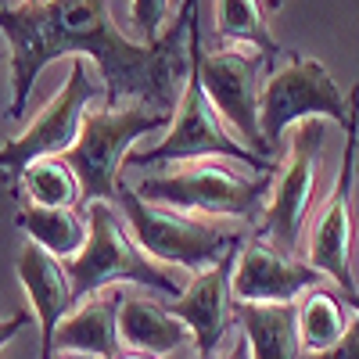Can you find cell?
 <instances>
[{"mask_svg": "<svg viewBox=\"0 0 359 359\" xmlns=\"http://www.w3.org/2000/svg\"><path fill=\"white\" fill-rule=\"evenodd\" d=\"M355 108H359V86L348 104L341 86L316 57L287 54V62L262 83V97H259L262 140L269 144V151H277L284 130L306 123V118H331V123L348 130L352 118L359 115Z\"/></svg>", "mask_w": 359, "mask_h": 359, "instance_id": "8992f818", "label": "cell"}, {"mask_svg": "<svg viewBox=\"0 0 359 359\" xmlns=\"http://www.w3.org/2000/svg\"><path fill=\"white\" fill-rule=\"evenodd\" d=\"M18 226L29 233V241L50 252L54 259L69 262L86 245V212L79 208H36L25 205L18 212Z\"/></svg>", "mask_w": 359, "mask_h": 359, "instance_id": "ac0fdd59", "label": "cell"}, {"mask_svg": "<svg viewBox=\"0 0 359 359\" xmlns=\"http://www.w3.org/2000/svg\"><path fill=\"white\" fill-rule=\"evenodd\" d=\"M233 320L248 341L252 359H302L298 302H280V306L233 302Z\"/></svg>", "mask_w": 359, "mask_h": 359, "instance_id": "e0dca14e", "label": "cell"}, {"mask_svg": "<svg viewBox=\"0 0 359 359\" xmlns=\"http://www.w3.org/2000/svg\"><path fill=\"white\" fill-rule=\"evenodd\" d=\"M172 123V115L155 111L147 104H133V108H86L83 123H79V137L69 151L62 155V162L76 172L79 191H83V205L94 201H111L115 187H118V169L130 158L133 144L151 133L158 126Z\"/></svg>", "mask_w": 359, "mask_h": 359, "instance_id": "277c9868", "label": "cell"}, {"mask_svg": "<svg viewBox=\"0 0 359 359\" xmlns=\"http://www.w3.org/2000/svg\"><path fill=\"white\" fill-rule=\"evenodd\" d=\"M302 359H359V316L352 313L348 331L341 334L338 345H331L327 352H316V355H302Z\"/></svg>", "mask_w": 359, "mask_h": 359, "instance_id": "603a6c76", "label": "cell"}, {"mask_svg": "<svg viewBox=\"0 0 359 359\" xmlns=\"http://www.w3.org/2000/svg\"><path fill=\"white\" fill-rule=\"evenodd\" d=\"M22 191L29 194V205L36 208H76L83 201L79 180L62 158H43L22 172Z\"/></svg>", "mask_w": 359, "mask_h": 359, "instance_id": "44dd1931", "label": "cell"}, {"mask_svg": "<svg viewBox=\"0 0 359 359\" xmlns=\"http://www.w3.org/2000/svg\"><path fill=\"white\" fill-rule=\"evenodd\" d=\"M118 341L130 352H147V355H172L187 341H194L191 327L172 316L169 306H158L144 294H126L123 291V306H118Z\"/></svg>", "mask_w": 359, "mask_h": 359, "instance_id": "2e32d148", "label": "cell"}, {"mask_svg": "<svg viewBox=\"0 0 359 359\" xmlns=\"http://www.w3.org/2000/svg\"><path fill=\"white\" fill-rule=\"evenodd\" d=\"M237 255L241 248L226 252L216 266L201 269L194 273V280L184 287V294L169 306L172 316H180L191 334H194V348L201 359H216V352L223 348V338L230 331V320H233V291H230V280H233V266H237Z\"/></svg>", "mask_w": 359, "mask_h": 359, "instance_id": "4fadbf2b", "label": "cell"}, {"mask_svg": "<svg viewBox=\"0 0 359 359\" xmlns=\"http://www.w3.org/2000/svg\"><path fill=\"white\" fill-rule=\"evenodd\" d=\"M323 155V118H306L294 126V140L287 147V158L269 184V205L262 212L266 241L280 252H291L302 237L306 212L316 187V165Z\"/></svg>", "mask_w": 359, "mask_h": 359, "instance_id": "9c48e42d", "label": "cell"}, {"mask_svg": "<svg viewBox=\"0 0 359 359\" xmlns=\"http://www.w3.org/2000/svg\"><path fill=\"white\" fill-rule=\"evenodd\" d=\"M216 33L223 40L255 47L259 54L269 57V62L280 54V43L269 33L259 0H216Z\"/></svg>", "mask_w": 359, "mask_h": 359, "instance_id": "ffe728a7", "label": "cell"}, {"mask_svg": "<svg viewBox=\"0 0 359 359\" xmlns=\"http://www.w3.org/2000/svg\"><path fill=\"white\" fill-rule=\"evenodd\" d=\"M359 115L352 118L348 126V144H345V158H341V169H338V180L331 194H327L323 208L313 219V230H309V266L316 273L331 277L345 294L355 291L352 287V180H355V155H359Z\"/></svg>", "mask_w": 359, "mask_h": 359, "instance_id": "8fae6325", "label": "cell"}, {"mask_svg": "<svg viewBox=\"0 0 359 359\" xmlns=\"http://www.w3.org/2000/svg\"><path fill=\"white\" fill-rule=\"evenodd\" d=\"M320 277L309 262H298L294 255L269 245L266 237L241 245L233 266V302H262V306H280V302H298L306 291L320 287Z\"/></svg>", "mask_w": 359, "mask_h": 359, "instance_id": "7c38bea8", "label": "cell"}, {"mask_svg": "<svg viewBox=\"0 0 359 359\" xmlns=\"http://www.w3.org/2000/svg\"><path fill=\"white\" fill-rule=\"evenodd\" d=\"M198 359H201V355H198Z\"/></svg>", "mask_w": 359, "mask_h": 359, "instance_id": "1f68e13d", "label": "cell"}, {"mask_svg": "<svg viewBox=\"0 0 359 359\" xmlns=\"http://www.w3.org/2000/svg\"><path fill=\"white\" fill-rule=\"evenodd\" d=\"M284 4V0H269V8H280Z\"/></svg>", "mask_w": 359, "mask_h": 359, "instance_id": "f1b7e54d", "label": "cell"}, {"mask_svg": "<svg viewBox=\"0 0 359 359\" xmlns=\"http://www.w3.org/2000/svg\"><path fill=\"white\" fill-rule=\"evenodd\" d=\"M355 162H359V155H355Z\"/></svg>", "mask_w": 359, "mask_h": 359, "instance_id": "4dcf8cb0", "label": "cell"}, {"mask_svg": "<svg viewBox=\"0 0 359 359\" xmlns=\"http://www.w3.org/2000/svg\"><path fill=\"white\" fill-rule=\"evenodd\" d=\"M201 158L245 162L259 172L269 169L266 158H259L237 137H230V126L219 118L216 104L205 94V83H201V22H198V4H194L191 18H187V79H184V94L176 101L172 123L155 147L130 151L126 162L162 165V162H201Z\"/></svg>", "mask_w": 359, "mask_h": 359, "instance_id": "7a4b0ae2", "label": "cell"}, {"mask_svg": "<svg viewBox=\"0 0 359 359\" xmlns=\"http://www.w3.org/2000/svg\"><path fill=\"white\" fill-rule=\"evenodd\" d=\"M118 306L123 291L108 287L101 294H90L57 323L54 352L86 355V359H115L118 355Z\"/></svg>", "mask_w": 359, "mask_h": 359, "instance_id": "9a60e30c", "label": "cell"}, {"mask_svg": "<svg viewBox=\"0 0 359 359\" xmlns=\"http://www.w3.org/2000/svg\"><path fill=\"white\" fill-rule=\"evenodd\" d=\"M269 62L266 54H245V50H216L208 54L201 50V83L208 101L216 104L219 118L241 137V144L248 151H255L259 158H269V144L262 140V126H259V97H262V65Z\"/></svg>", "mask_w": 359, "mask_h": 359, "instance_id": "30bf717a", "label": "cell"}, {"mask_svg": "<svg viewBox=\"0 0 359 359\" xmlns=\"http://www.w3.org/2000/svg\"><path fill=\"white\" fill-rule=\"evenodd\" d=\"M0 57H4V50H0Z\"/></svg>", "mask_w": 359, "mask_h": 359, "instance_id": "f546056e", "label": "cell"}, {"mask_svg": "<svg viewBox=\"0 0 359 359\" xmlns=\"http://www.w3.org/2000/svg\"><path fill=\"white\" fill-rule=\"evenodd\" d=\"M29 323H33V313H29V309H25V313H11V316L0 320V348H4V345H8V341H11L18 331H25Z\"/></svg>", "mask_w": 359, "mask_h": 359, "instance_id": "cb8c5ba5", "label": "cell"}, {"mask_svg": "<svg viewBox=\"0 0 359 359\" xmlns=\"http://www.w3.org/2000/svg\"><path fill=\"white\" fill-rule=\"evenodd\" d=\"M169 4H172V0H133L130 22L137 29L140 43H155L162 36V22L169 15Z\"/></svg>", "mask_w": 359, "mask_h": 359, "instance_id": "7402d4cb", "label": "cell"}, {"mask_svg": "<svg viewBox=\"0 0 359 359\" xmlns=\"http://www.w3.org/2000/svg\"><path fill=\"white\" fill-rule=\"evenodd\" d=\"M216 359H252V352H248V341H245V334L237 331V334H233V341H230V345H226V348H223V352H219Z\"/></svg>", "mask_w": 359, "mask_h": 359, "instance_id": "d4e9b609", "label": "cell"}, {"mask_svg": "<svg viewBox=\"0 0 359 359\" xmlns=\"http://www.w3.org/2000/svg\"><path fill=\"white\" fill-rule=\"evenodd\" d=\"M97 97H104L101 83L90 76L83 57H72L69 79L57 86V94L33 115V123H29L18 137H11L0 147V184L15 187L29 165H36L43 158H62L79 137V123L86 115V104L97 101Z\"/></svg>", "mask_w": 359, "mask_h": 359, "instance_id": "ba28073f", "label": "cell"}, {"mask_svg": "<svg viewBox=\"0 0 359 359\" xmlns=\"http://www.w3.org/2000/svg\"><path fill=\"white\" fill-rule=\"evenodd\" d=\"M198 0L180 4L176 22L155 43H137L115 29L108 0H22L0 4V33L11 47V118L25 115L40 72L57 57H83L101 69L104 108L123 97L172 115L176 90L187 79V18Z\"/></svg>", "mask_w": 359, "mask_h": 359, "instance_id": "6da1fadb", "label": "cell"}, {"mask_svg": "<svg viewBox=\"0 0 359 359\" xmlns=\"http://www.w3.org/2000/svg\"><path fill=\"white\" fill-rule=\"evenodd\" d=\"M348 309L359 316V291H348Z\"/></svg>", "mask_w": 359, "mask_h": 359, "instance_id": "4316f807", "label": "cell"}, {"mask_svg": "<svg viewBox=\"0 0 359 359\" xmlns=\"http://www.w3.org/2000/svg\"><path fill=\"white\" fill-rule=\"evenodd\" d=\"M15 273L29 298V313L40 327V359H54V331L76 309L69 269L62 259H54L50 252L29 241L15 259Z\"/></svg>", "mask_w": 359, "mask_h": 359, "instance_id": "5bb4252c", "label": "cell"}, {"mask_svg": "<svg viewBox=\"0 0 359 359\" xmlns=\"http://www.w3.org/2000/svg\"><path fill=\"white\" fill-rule=\"evenodd\" d=\"M57 359H86V355H69V352H62V355H57Z\"/></svg>", "mask_w": 359, "mask_h": 359, "instance_id": "83f0119b", "label": "cell"}, {"mask_svg": "<svg viewBox=\"0 0 359 359\" xmlns=\"http://www.w3.org/2000/svg\"><path fill=\"white\" fill-rule=\"evenodd\" d=\"M137 194L151 205L180 208V212H205V216H255L259 201L269 194L266 176H241L226 169V158H201L184 169L151 172L140 180Z\"/></svg>", "mask_w": 359, "mask_h": 359, "instance_id": "52a82bcc", "label": "cell"}, {"mask_svg": "<svg viewBox=\"0 0 359 359\" xmlns=\"http://www.w3.org/2000/svg\"><path fill=\"white\" fill-rule=\"evenodd\" d=\"M76 306L90 294H101L118 284H137V287H155L162 294L180 298L184 280H176L165 266H158L151 255L133 241V233L118 223L115 208L108 201L86 205V245L79 255L65 262Z\"/></svg>", "mask_w": 359, "mask_h": 359, "instance_id": "3957f363", "label": "cell"}, {"mask_svg": "<svg viewBox=\"0 0 359 359\" xmlns=\"http://www.w3.org/2000/svg\"><path fill=\"white\" fill-rule=\"evenodd\" d=\"M115 201L123 205L133 241L155 262H169L180 269H191V273H201V269L216 266L226 252L241 248V237L237 233H226L208 219L180 212V208L144 201L126 180H118Z\"/></svg>", "mask_w": 359, "mask_h": 359, "instance_id": "5b68a950", "label": "cell"}, {"mask_svg": "<svg viewBox=\"0 0 359 359\" xmlns=\"http://www.w3.org/2000/svg\"><path fill=\"white\" fill-rule=\"evenodd\" d=\"M115 359H158V355H147V352H118Z\"/></svg>", "mask_w": 359, "mask_h": 359, "instance_id": "484cf974", "label": "cell"}, {"mask_svg": "<svg viewBox=\"0 0 359 359\" xmlns=\"http://www.w3.org/2000/svg\"><path fill=\"white\" fill-rule=\"evenodd\" d=\"M348 302L327 287H313L298 298V341H302V355H316L327 352L331 345L341 341V334L348 331Z\"/></svg>", "mask_w": 359, "mask_h": 359, "instance_id": "d6986e66", "label": "cell"}]
</instances>
